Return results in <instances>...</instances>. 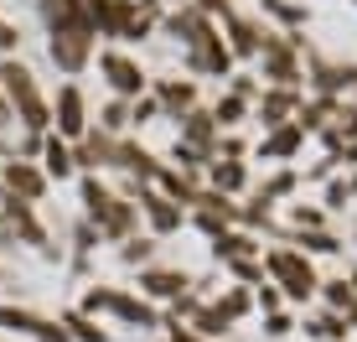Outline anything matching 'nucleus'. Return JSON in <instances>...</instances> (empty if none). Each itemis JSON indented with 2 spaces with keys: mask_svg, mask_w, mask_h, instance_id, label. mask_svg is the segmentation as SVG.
<instances>
[{
  "mask_svg": "<svg viewBox=\"0 0 357 342\" xmlns=\"http://www.w3.org/2000/svg\"><path fill=\"white\" fill-rule=\"evenodd\" d=\"M125 198L140 207V218L151 223V239H171V234H181V223H187V207H176L166 192L140 187V181H130V177H125Z\"/></svg>",
  "mask_w": 357,
  "mask_h": 342,
  "instance_id": "7",
  "label": "nucleus"
},
{
  "mask_svg": "<svg viewBox=\"0 0 357 342\" xmlns=\"http://www.w3.org/2000/svg\"><path fill=\"white\" fill-rule=\"evenodd\" d=\"M36 166H42V177H47V181H68V177H78V166H73V145H68V140H57L52 130L42 135V161H36Z\"/></svg>",
  "mask_w": 357,
  "mask_h": 342,
  "instance_id": "16",
  "label": "nucleus"
},
{
  "mask_svg": "<svg viewBox=\"0 0 357 342\" xmlns=\"http://www.w3.org/2000/svg\"><path fill=\"white\" fill-rule=\"evenodd\" d=\"M78 311H89V316L109 311V316H119L125 327H140V332L166 327V311L151 306L145 296H135V290H125V285H89V290H83V306H78Z\"/></svg>",
  "mask_w": 357,
  "mask_h": 342,
  "instance_id": "3",
  "label": "nucleus"
},
{
  "mask_svg": "<svg viewBox=\"0 0 357 342\" xmlns=\"http://www.w3.org/2000/svg\"><path fill=\"white\" fill-rule=\"evenodd\" d=\"M223 36H228V52L233 57H254L264 47V36H259V27H254L249 16H228V31Z\"/></svg>",
  "mask_w": 357,
  "mask_h": 342,
  "instance_id": "17",
  "label": "nucleus"
},
{
  "mask_svg": "<svg viewBox=\"0 0 357 342\" xmlns=\"http://www.w3.org/2000/svg\"><path fill=\"white\" fill-rule=\"evenodd\" d=\"M166 342H207V337H197L192 327H181V322H166Z\"/></svg>",
  "mask_w": 357,
  "mask_h": 342,
  "instance_id": "35",
  "label": "nucleus"
},
{
  "mask_svg": "<svg viewBox=\"0 0 357 342\" xmlns=\"http://www.w3.org/2000/svg\"><path fill=\"white\" fill-rule=\"evenodd\" d=\"M254 249H259V244H254L249 234H233V228H223V234L213 239V254H218V260H228V265L233 260H249Z\"/></svg>",
  "mask_w": 357,
  "mask_h": 342,
  "instance_id": "23",
  "label": "nucleus"
},
{
  "mask_svg": "<svg viewBox=\"0 0 357 342\" xmlns=\"http://www.w3.org/2000/svg\"><path fill=\"white\" fill-rule=\"evenodd\" d=\"M0 218H6V223L16 228V239H21V244H36V249L47 254V228H42V218H36V202L0 198Z\"/></svg>",
  "mask_w": 357,
  "mask_h": 342,
  "instance_id": "14",
  "label": "nucleus"
},
{
  "mask_svg": "<svg viewBox=\"0 0 357 342\" xmlns=\"http://www.w3.org/2000/svg\"><path fill=\"white\" fill-rule=\"evenodd\" d=\"M151 99L161 104L166 119H181V114H192V109H197V83L181 78V73H171V78H151Z\"/></svg>",
  "mask_w": 357,
  "mask_h": 342,
  "instance_id": "12",
  "label": "nucleus"
},
{
  "mask_svg": "<svg viewBox=\"0 0 357 342\" xmlns=\"http://www.w3.org/2000/svg\"><path fill=\"white\" fill-rule=\"evenodd\" d=\"M228 270H233V275H238V280H254V275H259V265H249V260H233V265H228Z\"/></svg>",
  "mask_w": 357,
  "mask_h": 342,
  "instance_id": "36",
  "label": "nucleus"
},
{
  "mask_svg": "<svg viewBox=\"0 0 357 342\" xmlns=\"http://www.w3.org/2000/svg\"><path fill=\"white\" fill-rule=\"evenodd\" d=\"M161 31H166V36H176V42H181V52H187V47L207 42V36H213L218 27L202 16V10H192V6H171L166 16H161Z\"/></svg>",
  "mask_w": 357,
  "mask_h": 342,
  "instance_id": "13",
  "label": "nucleus"
},
{
  "mask_svg": "<svg viewBox=\"0 0 357 342\" xmlns=\"http://www.w3.org/2000/svg\"><path fill=\"white\" fill-rule=\"evenodd\" d=\"M207 187L223 192V198H233V192L243 187V161H213V166H207Z\"/></svg>",
  "mask_w": 357,
  "mask_h": 342,
  "instance_id": "22",
  "label": "nucleus"
},
{
  "mask_svg": "<svg viewBox=\"0 0 357 342\" xmlns=\"http://www.w3.org/2000/svg\"><path fill=\"white\" fill-rule=\"evenodd\" d=\"M16 125V114H10V104H6V94H0V130H10Z\"/></svg>",
  "mask_w": 357,
  "mask_h": 342,
  "instance_id": "38",
  "label": "nucleus"
},
{
  "mask_svg": "<svg viewBox=\"0 0 357 342\" xmlns=\"http://www.w3.org/2000/svg\"><path fill=\"white\" fill-rule=\"evenodd\" d=\"M228 327H233V316H228L223 306H197V311H192V332H197V337H223Z\"/></svg>",
  "mask_w": 357,
  "mask_h": 342,
  "instance_id": "24",
  "label": "nucleus"
},
{
  "mask_svg": "<svg viewBox=\"0 0 357 342\" xmlns=\"http://www.w3.org/2000/svg\"><path fill=\"white\" fill-rule=\"evenodd\" d=\"M93 57H98V73H104V83H109V99L135 104L140 94H151V73H145V63L135 52H125V47H104V52H93Z\"/></svg>",
  "mask_w": 357,
  "mask_h": 342,
  "instance_id": "4",
  "label": "nucleus"
},
{
  "mask_svg": "<svg viewBox=\"0 0 357 342\" xmlns=\"http://www.w3.org/2000/svg\"><path fill=\"white\" fill-rule=\"evenodd\" d=\"M73 244H78V254H93L104 239H98V228L89 223V218H78V223H73Z\"/></svg>",
  "mask_w": 357,
  "mask_h": 342,
  "instance_id": "27",
  "label": "nucleus"
},
{
  "mask_svg": "<svg viewBox=\"0 0 357 342\" xmlns=\"http://www.w3.org/2000/svg\"><path fill=\"white\" fill-rule=\"evenodd\" d=\"M21 52V27L10 16H0V57H16Z\"/></svg>",
  "mask_w": 357,
  "mask_h": 342,
  "instance_id": "28",
  "label": "nucleus"
},
{
  "mask_svg": "<svg viewBox=\"0 0 357 342\" xmlns=\"http://www.w3.org/2000/svg\"><path fill=\"white\" fill-rule=\"evenodd\" d=\"M119 161V140L114 135H104V130H89L78 145H73V166H78V177H98V171H114Z\"/></svg>",
  "mask_w": 357,
  "mask_h": 342,
  "instance_id": "10",
  "label": "nucleus"
},
{
  "mask_svg": "<svg viewBox=\"0 0 357 342\" xmlns=\"http://www.w3.org/2000/svg\"><path fill=\"white\" fill-rule=\"evenodd\" d=\"M16 244H21V239H16V228H10L6 218H0V249H16Z\"/></svg>",
  "mask_w": 357,
  "mask_h": 342,
  "instance_id": "37",
  "label": "nucleus"
},
{
  "mask_svg": "<svg viewBox=\"0 0 357 342\" xmlns=\"http://www.w3.org/2000/svg\"><path fill=\"white\" fill-rule=\"evenodd\" d=\"M98 52V31L93 27H47V57L57 63V73L78 78Z\"/></svg>",
  "mask_w": 357,
  "mask_h": 342,
  "instance_id": "5",
  "label": "nucleus"
},
{
  "mask_svg": "<svg viewBox=\"0 0 357 342\" xmlns=\"http://www.w3.org/2000/svg\"><path fill=\"white\" fill-rule=\"evenodd\" d=\"M218 306H223V311L233 316V322H238V316H243V311H249V296H243V290H228V296H223V301H218Z\"/></svg>",
  "mask_w": 357,
  "mask_h": 342,
  "instance_id": "32",
  "label": "nucleus"
},
{
  "mask_svg": "<svg viewBox=\"0 0 357 342\" xmlns=\"http://www.w3.org/2000/svg\"><path fill=\"white\" fill-rule=\"evenodd\" d=\"M176 125H181V145H192V151H202V156H213V145H218V125H213V109H202V104H197L192 109V114H181L176 119Z\"/></svg>",
  "mask_w": 357,
  "mask_h": 342,
  "instance_id": "15",
  "label": "nucleus"
},
{
  "mask_svg": "<svg viewBox=\"0 0 357 342\" xmlns=\"http://www.w3.org/2000/svg\"><path fill=\"white\" fill-rule=\"evenodd\" d=\"M187 6H192V10H202L207 21H218V16L228 21V16H233V0H187Z\"/></svg>",
  "mask_w": 357,
  "mask_h": 342,
  "instance_id": "30",
  "label": "nucleus"
},
{
  "mask_svg": "<svg viewBox=\"0 0 357 342\" xmlns=\"http://www.w3.org/2000/svg\"><path fill=\"white\" fill-rule=\"evenodd\" d=\"M290 145H295V130H280L275 140H264V156H285Z\"/></svg>",
  "mask_w": 357,
  "mask_h": 342,
  "instance_id": "34",
  "label": "nucleus"
},
{
  "mask_svg": "<svg viewBox=\"0 0 357 342\" xmlns=\"http://www.w3.org/2000/svg\"><path fill=\"white\" fill-rule=\"evenodd\" d=\"M155 119H166V114H161V104H155L151 94H140V99L130 104V130H145V125H155Z\"/></svg>",
  "mask_w": 357,
  "mask_h": 342,
  "instance_id": "26",
  "label": "nucleus"
},
{
  "mask_svg": "<svg viewBox=\"0 0 357 342\" xmlns=\"http://www.w3.org/2000/svg\"><path fill=\"white\" fill-rule=\"evenodd\" d=\"M0 94H6L10 114H16V125L26 130V135H47V130H52V99L42 94L36 73L21 63V57H0Z\"/></svg>",
  "mask_w": 357,
  "mask_h": 342,
  "instance_id": "2",
  "label": "nucleus"
},
{
  "mask_svg": "<svg viewBox=\"0 0 357 342\" xmlns=\"http://www.w3.org/2000/svg\"><path fill=\"white\" fill-rule=\"evenodd\" d=\"M269 270H275V275L290 285V296H305V290H311V270H301V265H295L285 249H280V254H269Z\"/></svg>",
  "mask_w": 357,
  "mask_h": 342,
  "instance_id": "19",
  "label": "nucleus"
},
{
  "mask_svg": "<svg viewBox=\"0 0 357 342\" xmlns=\"http://www.w3.org/2000/svg\"><path fill=\"white\" fill-rule=\"evenodd\" d=\"M0 187H6V198H21V202H42L52 181L42 177V166H36V161L6 156V161H0Z\"/></svg>",
  "mask_w": 357,
  "mask_h": 342,
  "instance_id": "9",
  "label": "nucleus"
},
{
  "mask_svg": "<svg viewBox=\"0 0 357 342\" xmlns=\"http://www.w3.org/2000/svg\"><path fill=\"white\" fill-rule=\"evenodd\" d=\"M93 130V114H89V94H83V83H57V99H52V135L78 145L83 135Z\"/></svg>",
  "mask_w": 357,
  "mask_h": 342,
  "instance_id": "6",
  "label": "nucleus"
},
{
  "mask_svg": "<svg viewBox=\"0 0 357 342\" xmlns=\"http://www.w3.org/2000/svg\"><path fill=\"white\" fill-rule=\"evenodd\" d=\"M155 254H161V239H151V234H135L119 244V260L135 265V270H145V265H155Z\"/></svg>",
  "mask_w": 357,
  "mask_h": 342,
  "instance_id": "20",
  "label": "nucleus"
},
{
  "mask_svg": "<svg viewBox=\"0 0 357 342\" xmlns=\"http://www.w3.org/2000/svg\"><path fill=\"white\" fill-rule=\"evenodd\" d=\"M187 290H192V275L181 265H145L140 270V296L151 306H176Z\"/></svg>",
  "mask_w": 357,
  "mask_h": 342,
  "instance_id": "8",
  "label": "nucleus"
},
{
  "mask_svg": "<svg viewBox=\"0 0 357 342\" xmlns=\"http://www.w3.org/2000/svg\"><path fill=\"white\" fill-rule=\"evenodd\" d=\"M31 342H73L68 332H63V322H42V327H36V337Z\"/></svg>",
  "mask_w": 357,
  "mask_h": 342,
  "instance_id": "33",
  "label": "nucleus"
},
{
  "mask_svg": "<svg viewBox=\"0 0 357 342\" xmlns=\"http://www.w3.org/2000/svg\"><path fill=\"white\" fill-rule=\"evenodd\" d=\"M78 202H83V218L98 228L104 244H125V239L140 234V207L125 192H114L104 177H78Z\"/></svg>",
  "mask_w": 357,
  "mask_h": 342,
  "instance_id": "1",
  "label": "nucleus"
},
{
  "mask_svg": "<svg viewBox=\"0 0 357 342\" xmlns=\"http://www.w3.org/2000/svg\"><path fill=\"white\" fill-rule=\"evenodd\" d=\"M0 280H6V270H0Z\"/></svg>",
  "mask_w": 357,
  "mask_h": 342,
  "instance_id": "40",
  "label": "nucleus"
},
{
  "mask_svg": "<svg viewBox=\"0 0 357 342\" xmlns=\"http://www.w3.org/2000/svg\"><path fill=\"white\" fill-rule=\"evenodd\" d=\"M47 316L31 311V306H0V332H21V337H36V327H42Z\"/></svg>",
  "mask_w": 357,
  "mask_h": 342,
  "instance_id": "21",
  "label": "nucleus"
},
{
  "mask_svg": "<svg viewBox=\"0 0 357 342\" xmlns=\"http://www.w3.org/2000/svg\"><path fill=\"white\" fill-rule=\"evenodd\" d=\"M192 223L202 228V234H213V239H218V234L228 228V218H218V213H192Z\"/></svg>",
  "mask_w": 357,
  "mask_h": 342,
  "instance_id": "31",
  "label": "nucleus"
},
{
  "mask_svg": "<svg viewBox=\"0 0 357 342\" xmlns=\"http://www.w3.org/2000/svg\"><path fill=\"white\" fill-rule=\"evenodd\" d=\"M181 63H187V73H202V78H228L233 73V52L223 42V31H213L207 42H197L181 52Z\"/></svg>",
  "mask_w": 357,
  "mask_h": 342,
  "instance_id": "11",
  "label": "nucleus"
},
{
  "mask_svg": "<svg viewBox=\"0 0 357 342\" xmlns=\"http://www.w3.org/2000/svg\"><path fill=\"white\" fill-rule=\"evenodd\" d=\"M264 63H269L275 78H290V52H285L280 42H264Z\"/></svg>",
  "mask_w": 357,
  "mask_h": 342,
  "instance_id": "29",
  "label": "nucleus"
},
{
  "mask_svg": "<svg viewBox=\"0 0 357 342\" xmlns=\"http://www.w3.org/2000/svg\"><path fill=\"white\" fill-rule=\"evenodd\" d=\"M98 130H104V135H130V104L125 99H109L104 109H98Z\"/></svg>",
  "mask_w": 357,
  "mask_h": 342,
  "instance_id": "25",
  "label": "nucleus"
},
{
  "mask_svg": "<svg viewBox=\"0 0 357 342\" xmlns=\"http://www.w3.org/2000/svg\"><path fill=\"white\" fill-rule=\"evenodd\" d=\"M0 198H6V187H0Z\"/></svg>",
  "mask_w": 357,
  "mask_h": 342,
  "instance_id": "39",
  "label": "nucleus"
},
{
  "mask_svg": "<svg viewBox=\"0 0 357 342\" xmlns=\"http://www.w3.org/2000/svg\"><path fill=\"white\" fill-rule=\"evenodd\" d=\"M57 322H63V332L73 342H109V327L98 322V316H89V311H63Z\"/></svg>",
  "mask_w": 357,
  "mask_h": 342,
  "instance_id": "18",
  "label": "nucleus"
}]
</instances>
